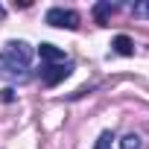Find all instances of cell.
Listing matches in <instances>:
<instances>
[{"label":"cell","instance_id":"cell-1","mask_svg":"<svg viewBox=\"0 0 149 149\" xmlns=\"http://www.w3.org/2000/svg\"><path fill=\"white\" fill-rule=\"evenodd\" d=\"M44 21L50 26H58V29H76L79 26V15L73 12V9H61V6H53L44 15Z\"/></svg>","mask_w":149,"mask_h":149},{"label":"cell","instance_id":"cell-2","mask_svg":"<svg viewBox=\"0 0 149 149\" xmlns=\"http://www.w3.org/2000/svg\"><path fill=\"white\" fill-rule=\"evenodd\" d=\"M70 70H73V64L70 61H61V64H44L38 73H41V82L44 85H58L61 79L70 76Z\"/></svg>","mask_w":149,"mask_h":149},{"label":"cell","instance_id":"cell-3","mask_svg":"<svg viewBox=\"0 0 149 149\" xmlns=\"http://www.w3.org/2000/svg\"><path fill=\"white\" fill-rule=\"evenodd\" d=\"M3 53H6L9 58H15V61L26 64V67H29V61H32V50H29V44H26V41H9Z\"/></svg>","mask_w":149,"mask_h":149},{"label":"cell","instance_id":"cell-4","mask_svg":"<svg viewBox=\"0 0 149 149\" xmlns=\"http://www.w3.org/2000/svg\"><path fill=\"white\" fill-rule=\"evenodd\" d=\"M0 67H3V73H9V76H21V79H26V70H29L26 64L9 58L6 53H0Z\"/></svg>","mask_w":149,"mask_h":149},{"label":"cell","instance_id":"cell-5","mask_svg":"<svg viewBox=\"0 0 149 149\" xmlns=\"http://www.w3.org/2000/svg\"><path fill=\"white\" fill-rule=\"evenodd\" d=\"M38 56H41V61H47V64H61V61H64V50L56 47V44H41V47H38Z\"/></svg>","mask_w":149,"mask_h":149},{"label":"cell","instance_id":"cell-6","mask_svg":"<svg viewBox=\"0 0 149 149\" xmlns=\"http://www.w3.org/2000/svg\"><path fill=\"white\" fill-rule=\"evenodd\" d=\"M117 12V3H111V0H102V3H97L94 6V18H97V24H108V18Z\"/></svg>","mask_w":149,"mask_h":149},{"label":"cell","instance_id":"cell-7","mask_svg":"<svg viewBox=\"0 0 149 149\" xmlns=\"http://www.w3.org/2000/svg\"><path fill=\"white\" fill-rule=\"evenodd\" d=\"M111 47H114L117 56H134V44H132L129 35H117V38L111 41Z\"/></svg>","mask_w":149,"mask_h":149},{"label":"cell","instance_id":"cell-8","mask_svg":"<svg viewBox=\"0 0 149 149\" xmlns=\"http://www.w3.org/2000/svg\"><path fill=\"white\" fill-rule=\"evenodd\" d=\"M120 149H140V134H126L123 140H120Z\"/></svg>","mask_w":149,"mask_h":149},{"label":"cell","instance_id":"cell-9","mask_svg":"<svg viewBox=\"0 0 149 149\" xmlns=\"http://www.w3.org/2000/svg\"><path fill=\"white\" fill-rule=\"evenodd\" d=\"M111 143H114V134H111V132H102V134L97 137L94 149H111Z\"/></svg>","mask_w":149,"mask_h":149},{"label":"cell","instance_id":"cell-10","mask_svg":"<svg viewBox=\"0 0 149 149\" xmlns=\"http://www.w3.org/2000/svg\"><path fill=\"white\" fill-rule=\"evenodd\" d=\"M132 15H134V18H149V0L134 3V6H132Z\"/></svg>","mask_w":149,"mask_h":149},{"label":"cell","instance_id":"cell-11","mask_svg":"<svg viewBox=\"0 0 149 149\" xmlns=\"http://www.w3.org/2000/svg\"><path fill=\"white\" fill-rule=\"evenodd\" d=\"M0 100H3V102H15V100H18L15 88H3V91H0Z\"/></svg>","mask_w":149,"mask_h":149},{"label":"cell","instance_id":"cell-12","mask_svg":"<svg viewBox=\"0 0 149 149\" xmlns=\"http://www.w3.org/2000/svg\"><path fill=\"white\" fill-rule=\"evenodd\" d=\"M3 18H6V9H3V6H0V21H3Z\"/></svg>","mask_w":149,"mask_h":149}]
</instances>
